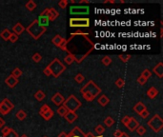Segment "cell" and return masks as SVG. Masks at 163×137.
Segmentation results:
<instances>
[{"mask_svg": "<svg viewBox=\"0 0 163 137\" xmlns=\"http://www.w3.org/2000/svg\"><path fill=\"white\" fill-rule=\"evenodd\" d=\"M149 114H150V113H149V111H148V110L146 109V110H143V111L141 112V113H140L139 115H140V116L142 117V118H144V119H146V118H147V117H148V116H149Z\"/></svg>", "mask_w": 163, "mask_h": 137, "instance_id": "cell-45", "label": "cell"}, {"mask_svg": "<svg viewBox=\"0 0 163 137\" xmlns=\"http://www.w3.org/2000/svg\"><path fill=\"white\" fill-rule=\"evenodd\" d=\"M147 125L149 126L155 133H159L163 129V119L159 114H156L152 117V119H150L147 122Z\"/></svg>", "mask_w": 163, "mask_h": 137, "instance_id": "cell-5", "label": "cell"}, {"mask_svg": "<svg viewBox=\"0 0 163 137\" xmlns=\"http://www.w3.org/2000/svg\"><path fill=\"white\" fill-rule=\"evenodd\" d=\"M67 112H68V110H67V109L64 106H60L58 108V110H57V113H58L62 117H64L67 114Z\"/></svg>", "mask_w": 163, "mask_h": 137, "instance_id": "cell-31", "label": "cell"}, {"mask_svg": "<svg viewBox=\"0 0 163 137\" xmlns=\"http://www.w3.org/2000/svg\"><path fill=\"white\" fill-rule=\"evenodd\" d=\"M11 34H12L11 31L8 30V29H4V30L0 32V37H1L4 41H9V38L11 36Z\"/></svg>", "mask_w": 163, "mask_h": 137, "instance_id": "cell-22", "label": "cell"}, {"mask_svg": "<svg viewBox=\"0 0 163 137\" xmlns=\"http://www.w3.org/2000/svg\"><path fill=\"white\" fill-rule=\"evenodd\" d=\"M130 58H131L130 55H119V59H120L124 63L128 62L129 60H130Z\"/></svg>", "mask_w": 163, "mask_h": 137, "instance_id": "cell-39", "label": "cell"}, {"mask_svg": "<svg viewBox=\"0 0 163 137\" xmlns=\"http://www.w3.org/2000/svg\"><path fill=\"white\" fill-rule=\"evenodd\" d=\"M159 95V91H157L155 87H151L149 90L147 91V96L149 97L150 99H154Z\"/></svg>", "mask_w": 163, "mask_h": 137, "instance_id": "cell-19", "label": "cell"}, {"mask_svg": "<svg viewBox=\"0 0 163 137\" xmlns=\"http://www.w3.org/2000/svg\"><path fill=\"white\" fill-rule=\"evenodd\" d=\"M97 102L100 106L105 107L108 105V103L110 102V99L105 94H101V95H99V97L97 98Z\"/></svg>", "mask_w": 163, "mask_h": 137, "instance_id": "cell-20", "label": "cell"}, {"mask_svg": "<svg viewBox=\"0 0 163 137\" xmlns=\"http://www.w3.org/2000/svg\"><path fill=\"white\" fill-rule=\"evenodd\" d=\"M66 136H67V133H64V131H62V133H60L59 135H58V137H66Z\"/></svg>", "mask_w": 163, "mask_h": 137, "instance_id": "cell-50", "label": "cell"}, {"mask_svg": "<svg viewBox=\"0 0 163 137\" xmlns=\"http://www.w3.org/2000/svg\"><path fill=\"white\" fill-rule=\"evenodd\" d=\"M22 73H23V72H22V71H21L19 68H14V70H13V72H12V75H13V76H14V77L17 78V79H18V78L22 75Z\"/></svg>", "mask_w": 163, "mask_h": 137, "instance_id": "cell-29", "label": "cell"}, {"mask_svg": "<svg viewBox=\"0 0 163 137\" xmlns=\"http://www.w3.org/2000/svg\"><path fill=\"white\" fill-rule=\"evenodd\" d=\"M144 110H146V106L143 104L142 102H137L136 104L135 105V107H133V110H135L138 114H140Z\"/></svg>", "mask_w": 163, "mask_h": 137, "instance_id": "cell-21", "label": "cell"}, {"mask_svg": "<svg viewBox=\"0 0 163 137\" xmlns=\"http://www.w3.org/2000/svg\"><path fill=\"white\" fill-rule=\"evenodd\" d=\"M66 137H85V133L78 127H74V128L72 130L71 133L69 134H67Z\"/></svg>", "mask_w": 163, "mask_h": 137, "instance_id": "cell-13", "label": "cell"}, {"mask_svg": "<svg viewBox=\"0 0 163 137\" xmlns=\"http://www.w3.org/2000/svg\"><path fill=\"white\" fill-rule=\"evenodd\" d=\"M70 27L72 28H88L90 27L89 18H71Z\"/></svg>", "mask_w": 163, "mask_h": 137, "instance_id": "cell-6", "label": "cell"}, {"mask_svg": "<svg viewBox=\"0 0 163 137\" xmlns=\"http://www.w3.org/2000/svg\"><path fill=\"white\" fill-rule=\"evenodd\" d=\"M15 116H16V118L18 120H20V121H23V120H25L26 119V117H27V113L25 111H24L23 110H18L16 113H15Z\"/></svg>", "mask_w": 163, "mask_h": 137, "instance_id": "cell-25", "label": "cell"}, {"mask_svg": "<svg viewBox=\"0 0 163 137\" xmlns=\"http://www.w3.org/2000/svg\"><path fill=\"white\" fill-rule=\"evenodd\" d=\"M85 79V77L83 76V74H81V73H78V74H76L75 77H74V80L76 83H78V84H81Z\"/></svg>", "mask_w": 163, "mask_h": 137, "instance_id": "cell-37", "label": "cell"}, {"mask_svg": "<svg viewBox=\"0 0 163 137\" xmlns=\"http://www.w3.org/2000/svg\"><path fill=\"white\" fill-rule=\"evenodd\" d=\"M32 60L35 63H39L42 60V56L39 52H35V55L32 56Z\"/></svg>", "mask_w": 163, "mask_h": 137, "instance_id": "cell-30", "label": "cell"}, {"mask_svg": "<svg viewBox=\"0 0 163 137\" xmlns=\"http://www.w3.org/2000/svg\"><path fill=\"white\" fill-rule=\"evenodd\" d=\"M153 71L156 73V76H159V78L163 77V63L159 62L154 68H153Z\"/></svg>", "mask_w": 163, "mask_h": 137, "instance_id": "cell-17", "label": "cell"}, {"mask_svg": "<svg viewBox=\"0 0 163 137\" xmlns=\"http://www.w3.org/2000/svg\"><path fill=\"white\" fill-rule=\"evenodd\" d=\"M121 122H122V124L126 127L129 122H130V116H124L122 118V120H121Z\"/></svg>", "mask_w": 163, "mask_h": 137, "instance_id": "cell-44", "label": "cell"}, {"mask_svg": "<svg viewBox=\"0 0 163 137\" xmlns=\"http://www.w3.org/2000/svg\"><path fill=\"white\" fill-rule=\"evenodd\" d=\"M123 133V131L119 130H117L114 133V137H120Z\"/></svg>", "mask_w": 163, "mask_h": 137, "instance_id": "cell-47", "label": "cell"}, {"mask_svg": "<svg viewBox=\"0 0 163 137\" xmlns=\"http://www.w3.org/2000/svg\"><path fill=\"white\" fill-rule=\"evenodd\" d=\"M5 83H6L7 86L9 88H11V89H13V88L18 84V79L11 74V75H9L6 78V79H5Z\"/></svg>", "mask_w": 163, "mask_h": 137, "instance_id": "cell-12", "label": "cell"}, {"mask_svg": "<svg viewBox=\"0 0 163 137\" xmlns=\"http://www.w3.org/2000/svg\"><path fill=\"white\" fill-rule=\"evenodd\" d=\"M125 85V81H124L123 78H118V79L116 81V86L118 88V89H122Z\"/></svg>", "mask_w": 163, "mask_h": 137, "instance_id": "cell-35", "label": "cell"}, {"mask_svg": "<svg viewBox=\"0 0 163 137\" xmlns=\"http://www.w3.org/2000/svg\"><path fill=\"white\" fill-rule=\"evenodd\" d=\"M90 13V8L88 6H71L70 13L73 15H80V14H88Z\"/></svg>", "mask_w": 163, "mask_h": 137, "instance_id": "cell-9", "label": "cell"}, {"mask_svg": "<svg viewBox=\"0 0 163 137\" xmlns=\"http://www.w3.org/2000/svg\"><path fill=\"white\" fill-rule=\"evenodd\" d=\"M43 73H44L46 76H51L52 75L51 71H50V68H49V67H48V66L44 68V71H43Z\"/></svg>", "mask_w": 163, "mask_h": 137, "instance_id": "cell-46", "label": "cell"}, {"mask_svg": "<svg viewBox=\"0 0 163 137\" xmlns=\"http://www.w3.org/2000/svg\"><path fill=\"white\" fill-rule=\"evenodd\" d=\"M3 137H19L18 136V134H17V133L14 130H13V129H11V130H10V133H8V134H6L5 136H3Z\"/></svg>", "mask_w": 163, "mask_h": 137, "instance_id": "cell-40", "label": "cell"}, {"mask_svg": "<svg viewBox=\"0 0 163 137\" xmlns=\"http://www.w3.org/2000/svg\"><path fill=\"white\" fill-rule=\"evenodd\" d=\"M138 126H139V123H138V121L135 117H130V122H129L128 125L126 126V128L130 131H135Z\"/></svg>", "mask_w": 163, "mask_h": 137, "instance_id": "cell-15", "label": "cell"}, {"mask_svg": "<svg viewBox=\"0 0 163 137\" xmlns=\"http://www.w3.org/2000/svg\"><path fill=\"white\" fill-rule=\"evenodd\" d=\"M17 40H18V35H16V34H14L13 32H12L11 36H10V38H9V41H11V43H15Z\"/></svg>", "mask_w": 163, "mask_h": 137, "instance_id": "cell-41", "label": "cell"}, {"mask_svg": "<svg viewBox=\"0 0 163 137\" xmlns=\"http://www.w3.org/2000/svg\"><path fill=\"white\" fill-rule=\"evenodd\" d=\"M80 92L86 101L91 102V101L94 100V98H97V97L100 94L101 90H100V88L95 84L93 80H90L87 82V84H85L82 88H81Z\"/></svg>", "mask_w": 163, "mask_h": 137, "instance_id": "cell-1", "label": "cell"}, {"mask_svg": "<svg viewBox=\"0 0 163 137\" xmlns=\"http://www.w3.org/2000/svg\"><path fill=\"white\" fill-rule=\"evenodd\" d=\"M101 63L103 65L105 66H109V65H111V63H112V58L106 55V56H104L102 59H101Z\"/></svg>", "mask_w": 163, "mask_h": 137, "instance_id": "cell-32", "label": "cell"}, {"mask_svg": "<svg viewBox=\"0 0 163 137\" xmlns=\"http://www.w3.org/2000/svg\"><path fill=\"white\" fill-rule=\"evenodd\" d=\"M25 8L28 10V11H30V12H32L33 10H35L36 8V4L35 2H33L32 0H30V1H28L25 5Z\"/></svg>", "mask_w": 163, "mask_h": 137, "instance_id": "cell-26", "label": "cell"}, {"mask_svg": "<svg viewBox=\"0 0 163 137\" xmlns=\"http://www.w3.org/2000/svg\"><path fill=\"white\" fill-rule=\"evenodd\" d=\"M38 24H39L40 26L42 27H44V28H47L48 26H49V18H48L47 15H45V14H43V13H40V15L38 16V18L36 19Z\"/></svg>", "mask_w": 163, "mask_h": 137, "instance_id": "cell-14", "label": "cell"}, {"mask_svg": "<svg viewBox=\"0 0 163 137\" xmlns=\"http://www.w3.org/2000/svg\"><path fill=\"white\" fill-rule=\"evenodd\" d=\"M44 137H47V136H44Z\"/></svg>", "mask_w": 163, "mask_h": 137, "instance_id": "cell-55", "label": "cell"}, {"mask_svg": "<svg viewBox=\"0 0 163 137\" xmlns=\"http://www.w3.org/2000/svg\"><path fill=\"white\" fill-rule=\"evenodd\" d=\"M104 3H117V1H114V0H106V1H104Z\"/></svg>", "mask_w": 163, "mask_h": 137, "instance_id": "cell-51", "label": "cell"}, {"mask_svg": "<svg viewBox=\"0 0 163 137\" xmlns=\"http://www.w3.org/2000/svg\"><path fill=\"white\" fill-rule=\"evenodd\" d=\"M48 67L50 68L52 75L55 78L59 77L61 73H63L64 71L66 70V67L64 66V64H62L61 61L59 59H57V58H55V59L48 65Z\"/></svg>", "mask_w": 163, "mask_h": 137, "instance_id": "cell-3", "label": "cell"}, {"mask_svg": "<svg viewBox=\"0 0 163 137\" xmlns=\"http://www.w3.org/2000/svg\"><path fill=\"white\" fill-rule=\"evenodd\" d=\"M45 97H46V94H45V92L39 90V91H37L35 94V98L37 100V101H43L45 99Z\"/></svg>", "mask_w": 163, "mask_h": 137, "instance_id": "cell-23", "label": "cell"}, {"mask_svg": "<svg viewBox=\"0 0 163 137\" xmlns=\"http://www.w3.org/2000/svg\"><path fill=\"white\" fill-rule=\"evenodd\" d=\"M85 137H100V136H94L92 133H88L87 134H85Z\"/></svg>", "mask_w": 163, "mask_h": 137, "instance_id": "cell-49", "label": "cell"}, {"mask_svg": "<svg viewBox=\"0 0 163 137\" xmlns=\"http://www.w3.org/2000/svg\"><path fill=\"white\" fill-rule=\"evenodd\" d=\"M68 4H69V1L68 0H60V1L58 2V6H59V8H61V9H66L67 8V6H68Z\"/></svg>", "mask_w": 163, "mask_h": 137, "instance_id": "cell-38", "label": "cell"}, {"mask_svg": "<svg viewBox=\"0 0 163 137\" xmlns=\"http://www.w3.org/2000/svg\"><path fill=\"white\" fill-rule=\"evenodd\" d=\"M25 31H27V32L30 34L33 39L37 40V39H39L43 34L46 32L47 28L40 26L39 24H38L37 20L35 19V20H33L30 25H29V27H27Z\"/></svg>", "mask_w": 163, "mask_h": 137, "instance_id": "cell-2", "label": "cell"}, {"mask_svg": "<svg viewBox=\"0 0 163 137\" xmlns=\"http://www.w3.org/2000/svg\"><path fill=\"white\" fill-rule=\"evenodd\" d=\"M10 130H11V128H9V127H3L2 130H1V133L3 136H5L10 133Z\"/></svg>", "mask_w": 163, "mask_h": 137, "instance_id": "cell-43", "label": "cell"}, {"mask_svg": "<svg viewBox=\"0 0 163 137\" xmlns=\"http://www.w3.org/2000/svg\"><path fill=\"white\" fill-rule=\"evenodd\" d=\"M64 61L66 64H68V65H72L73 63L74 62V56L73 55H68L65 58H64Z\"/></svg>", "mask_w": 163, "mask_h": 137, "instance_id": "cell-28", "label": "cell"}, {"mask_svg": "<svg viewBox=\"0 0 163 137\" xmlns=\"http://www.w3.org/2000/svg\"><path fill=\"white\" fill-rule=\"evenodd\" d=\"M41 13H43V14H45V15H47L50 21H55V19H56L57 17H58V15H59L58 12H57L56 10L54 9V8H47V9H45L44 11H43Z\"/></svg>", "mask_w": 163, "mask_h": 137, "instance_id": "cell-10", "label": "cell"}, {"mask_svg": "<svg viewBox=\"0 0 163 137\" xmlns=\"http://www.w3.org/2000/svg\"><path fill=\"white\" fill-rule=\"evenodd\" d=\"M136 131L138 135H144L145 133H146V129H145V127H143V126H140V125H139V126H138L137 128H136Z\"/></svg>", "mask_w": 163, "mask_h": 137, "instance_id": "cell-34", "label": "cell"}, {"mask_svg": "<svg viewBox=\"0 0 163 137\" xmlns=\"http://www.w3.org/2000/svg\"><path fill=\"white\" fill-rule=\"evenodd\" d=\"M104 124L106 125L108 128H111V127H113L114 124V120L112 118L111 116H108L104 119Z\"/></svg>", "mask_w": 163, "mask_h": 137, "instance_id": "cell-27", "label": "cell"}, {"mask_svg": "<svg viewBox=\"0 0 163 137\" xmlns=\"http://www.w3.org/2000/svg\"><path fill=\"white\" fill-rule=\"evenodd\" d=\"M51 100H52V102L54 103L55 106H61L64 103L65 98H64L63 96H62V94H60V92H56V94H55L54 95H52Z\"/></svg>", "mask_w": 163, "mask_h": 137, "instance_id": "cell-11", "label": "cell"}, {"mask_svg": "<svg viewBox=\"0 0 163 137\" xmlns=\"http://www.w3.org/2000/svg\"><path fill=\"white\" fill-rule=\"evenodd\" d=\"M69 3H71V4H74V3H75V1H74V0H71V1H70Z\"/></svg>", "mask_w": 163, "mask_h": 137, "instance_id": "cell-53", "label": "cell"}, {"mask_svg": "<svg viewBox=\"0 0 163 137\" xmlns=\"http://www.w3.org/2000/svg\"><path fill=\"white\" fill-rule=\"evenodd\" d=\"M5 125V120L2 118V117H0V128H3Z\"/></svg>", "mask_w": 163, "mask_h": 137, "instance_id": "cell-48", "label": "cell"}, {"mask_svg": "<svg viewBox=\"0 0 163 137\" xmlns=\"http://www.w3.org/2000/svg\"><path fill=\"white\" fill-rule=\"evenodd\" d=\"M120 137H131V136H129L126 133H122V135H121Z\"/></svg>", "mask_w": 163, "mask_h": 137, "instance_id": "cell-52", "label": "cell"}, {"mask_svg": "<svg viewBox=\"0 0 163 137\" xmlns=\"http://www.w3.org/2000/svg\"><path fill=\"white\" fill-rule=\"evenodd\" d=\"M94 130H95V133H97L100 136V135L103 134L105 133V128H104L102 125H97V127H95Z\"/></svg>", "mask_w": 163, "mask_h": 137, "instance_id": "cell-33", "label": "cell"}, {"mask_svg": "<svg viewBox=\"0 0 163 137\" xmlns=\"http://www.w3.org/2000/svg\"><path fill=\"white\" fill-rule=\"evenodd\" d=\"M14 109L13 103L10 101L8 98L3 99V101L0 102V113L3 115H7L10 111Z\"/></svg>", "mask_w": 163, "mask_h": 137, "instance_id": "cell-7", "label": "cell"}, {"mask_svg": "<svg viewBox=\"0 0 163 137\" xmlns=\"http://www.w3.org/2000/svg\"><path fill=\"white\" fill-rule=\"evenodd\" d=\"M62 40H63V37H62L61 35H59V34H56V35L52 38V43L54 44V45H55L56 47H58L60 45V43L62 42Z\"/></svg>", "mask_w": 163, "mask_h": 137, "instance_id": "cell-24", "label": "cell"}, {"mask_svg": "<svg viewBox=\"0 0 163 137\" xmlns=\"http://www.w3.org/2000/svg\"><path fill=\"white\" fill-rule=\"evenodd\" d=\"M65 119L67 120V122L70 124L74 123V122L77 119V114L75 113V112H72V111H68L67 112V114L64 116Z\"/></svg>", "mask_w": 163, "mask_h": 137, "instance_id": "cell-18", "label": "cell"}, {"mask_svg": "<svg viewBox=\"0 0 163 137\" xmlns=\"http://www.w3.org/2000/svg\"><path fill=\"white\" fill-rule=\"evenodd\" d=\"M24 31H25V28H24L22 24L19 23V22L16 23L15 25L13 27V33L16 34V35H18V36L20 35L21 33H23Z\"/></svg>", "mask_w": 163, "mask_h": 137, "instance_id": "cell-16", "label": "cell"}, {"mask_svg": "<svg viewBox=\"0 0 163 137\" xmlns=\"http://www.w3.org/2000/svg\"><path fill=\"white\" fill-rule=\"evenodd\" d=\"M20 137H28V136H27L26 134H23V135H22V136H20Z\"/></svg>", "mask_w": 163, "mask_h": 137, "instance_id": "cell-54", "label": "cell"}, {"mask_svg": "<svg viewBox=\"0 0 163 137\" xmlns=\"http://www.w3.org/2000/svg\"><path fill=\"white\" fill-rule=\"evenodd\" d=\"M141 76H142V77H144L146 80H148V79H149V78L152 76V72H151L149 70H148V68H146V70H144V71H142Z\"/></svg>", "mask_w": 163, "mask_h": 137, "instance_id": "cell-36", "label": "cell"}, {"mask_svg": "<svg viewBox=\"0 0 163 137\" xmlns=\"http://www.w3.org/2000/svg\"><path fill=\"white\" fill-rule=\"evenodd\" d=\"M136 81H137L138 84H139V85H142V86H143V85H145V84H146V82H147V80L145 79V78H144V77H142L141 75L137 78V80H136Z\"/></svg>", "mask_w": 163, "mask_h": 137, "instance_id": "cell-42", "label": "cell"}, {"mask_svg": "<svg viewBox=\"0 0 163 137\" xmlns=\"http://www.w3.org/2000/svg\"><path fill=\"white\" fill-rule=\"evenodd\" d=\"M39 114L42 118H44L45 120H50L52 118V116H54V111H52V110L47 104H44L40 108Z\"/></svg>", "mask_w": 163, "mask_h": 137, "instance_id": "cell-8", "label": "cell"}, {"mask_svg": "<svg viewBox=\"0 0 163 137\" xmlns=\"http://www.w3.org/2000/svg\"><path fill=\"white\" fill-rule=\"evenodd\" d=\"M63 106L66 108L68 111L75 112L81 106H82V103L79 101L77 97L74 96V94H72L67 99H65V101L63 103Z\"/></svg>", "mask_w": 163, "mask_h": 137, "instance_id": "cell-4", "label": "cell"}]
</instances>
